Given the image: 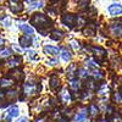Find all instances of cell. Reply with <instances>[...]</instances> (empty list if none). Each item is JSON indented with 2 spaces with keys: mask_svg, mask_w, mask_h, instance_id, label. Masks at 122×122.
Instances as JSON below:
<instances>
[{
  "mask_svg": "<svg viewBox=\"0 0 122 122\" xmlns=\"http://www.w3.org/2000/svg\"><path fill=\"white\" fill-rule=\"evenodd\" d=\"M110 33L114 37H122V23H112L110 26Z\"/></svg>",
  "mask_w": 122,
  "mask_h": 122,
  "instance_id": "cell-2",
  "label": "cell"
},
{
  "mask_svg": "<svg viewBox=\"0 0 122 122\" xmlns=\"http://www.w3.org/2000/svg\"><path fill=\"white\" fill-rule=\"evenodd\" d=\"M89 111H90V115H92V116H97V115L99 114V109H98L94 104H92V105H90Z\"/></svg>",
  "mask_w": 122,
  "mask_h": 122,
  "instance_id": "cell-19",
  "label": "cell"
},
{
  "mask_svg": "<svg viewBox=\"0 0 122 122\" xmlns=\"http://www.w3.org/2000/svg\"><path fill=\"white\" fill-rule=\"evenodd\" d=\"M17 116H18V107L12 106V107H10L7 110V118L9 120H12V118L17 117Z\"/></svg>",
  "mask_w": 122,
  "mask_h": 122,
  "instance_id": "cell-9",
  "label": "cell"
},
{
  "mask_svg": "<svg viewBox=\"0 0 122 122\" xmlns=\"http://www.w3.org/2000/svg\"><path fill=\"white\" fill-rule=\"evenodd\" d=\"M70 87L72 88L73 90H78V88H79V81H71Z\"/></svg>",
  "mask_w": 122,
  "mask_h": 122,
  "instance_id": "cell-22",
  "label": "cell"
},
{
  "mask_svg": "<svg viewBox=\"0 0 122 122\" xmlns=\"http://www.w3.org/2000/svg\"><path fill=\"white\" fill-rule=\"evenodd\" d=\"M30 22L38 27V30H39V32H42L43 36H46V29H49L50 27H51V21H50L45 15L38 14V12L32 16Z\"/></svg>",
  "mask_w": 122,
  "mask_h": 122,
  "instance_id": "cell-1",
  "label": "cell"
},
{
  "mask_svg": "<svg viewBox=\"0 0 122 122\" xmlns=\"http://www.w3.org/2000/svg\"><path fill=\"white\" fill-rule=\"evenodd\" d=\"M20 44H21L22 46H29L30 44H32V38H30V36H22L21 38H20Z\"/></svg>",
  "mask_w": 122,
  "mask_h": 122,
  "instance_id": "cell-8",
  "label": "cell"
},
{
  "mask_svg": "<svg viewBox=\"0 0 122 122\" xmlns=\"http://www.w3.org/2000/svg\"><path fill=\"white\" fill-rule=\"evenodd\" d=\"M20 62H21V57H20V56H15V57H12L11 60H10L7 64H9L10 67H16V66L20 65Z\"/></svg>",
  "mask_w": 122,
  "mask_h": 122,
  "instance_id": "cell-11",
  "label": "cell"
},
{
  "mask_svg": "<svg viewBox=\"0 0 122 122\" xmlns=\"http://www.w3.org/2000/svg\"><path fill=\"white\" fill-rule=\"evenodd\" d=\"M4 25H5V26H11V20H9V18H7L6 21L4 22Z\"/></svg>",
  "mask_w": 122,
  "mask_h": 122,
  "instance_id": "cell-31",
  "label": "cell"
},
{
  "mask_svg": "<svg viewBox=\"0 0 122 122\" xmlns=\"http://www.w3.org/2000/svg\"><path fill=\"white\" fill-rule=\"evenodd\" d=\"M109 12L111 16H118L122 14V5L121 4H111L109 6Z\"/></svg>",
  "mask_w": 122,
  "mask_h": 122,
  "instance_id": "cell-3",
  "label": "cell"
},
{
  "mask_svg": "<svg viewBox=\"0 0 122 122\" xmlns=\"http://www.w3.org/2000/svg\"><path fill=\"white\" fill-rule=\"evenodd\" d=\"M83 33L86 34V36H94L95 34V26H93V27H90L89 25L83 29Z\"/></svg>",
  "mask_w": 122,
  "mask_h": 122,
  "instance_id": "cell-13",
  "label": "cell"
},
{
  "mask_svg": "<svg viewBox=\"0 0 122 122\" xmlns=\"http://www.w3.org/2000/svg\"><path fill=\"white\" fill-rule=\"evenodd\" d=\"M98 92H99V94H101V95H105V94L107 93V92H109V88H107V86H103V87H101Z\"/></svg>",
  "mask_w": 122,
  "mask_h": 122,
  "instance_id": "cell-24",
  "label": "cell"
},
{
  "mask_svg": "<svg viewBox=\"0 0 122 122\" xmlns=\"http://www.w3.org/2000/svg\"><path fill=\"white\" fill-rule=\"evenodd\" d=\"M36 54H37V53L34 51V50H29V51H28V56H29L30 59H33V60L37 59V55H36Z\"/></svg>",
  "mask_w": 122,
  "mask_h": 122,
  "instance_id": "cell-27",
  "label": "cell"
},
{
  "mask_svg": "<svg viewBox=\"0 0 122 122\" xmlns=\"http://www.w3.org/2000/svg\"><path fill=\"white\" fill-rule=\"evenodd\" d=\"M62 22L64 25H66L67 27L72 28L75 26V22H76V16L71 15V14H66L64 17H62Z\"/></svg>",
  "mask_w": 122,
  "mask_h": 122,
  "instance_id": "cell-4",
  "label": "cell"
},
{
  "mask_svg": "<svg viewBox=\"0 0 122 122\" xmlns=\"http://www.w3.org/2000/svg\"><path fill=\"white\" fill-rule=\"evenodd\" d=\"M61 98H62V101L64 103H70L71 101V94L68 93V90H64L62 93H61Z\"/></svg>",
  "mask_w": 122,
  "mask_h": 122,
  "instance_id": "cell-17",
  "label": "cell"
},
{
  "mask_svg": "<svg viewBox=\"0 0 122 122\" xmlns=\"http://www.w3.org/2000/svg\"><path fill=\"white\" fill-rule=\"evenodd\" d=\"M76 121L77 122H87V112H86V110H83L82 112H79L76 116Z\"/></svg>",
  "mask_w": 122,
  "mask_h": 122,
  "instance_id": "cell-15",
  "label": "cell"
},
{
  "mask_svg": "<svg viewBox=\"0 0 122 122\" xmlns=\"http://www.w3.org/2000/svg\"><path fill=\"white\" fill-rule=\"evenodd\" d=\"M64 32H61V30H54L53 32V34H51V39H54V40H61L64 38Z\"/></svg>",
  "mask_w": 122,
  "mask_h": 122,
  "instance_id": "cell-14",
  "label": "cell"
},
{
  "mask_svg": "<svg viewBox=\"0 0 122 122\" xmlns=\"http://www.w3.org/2000/svg\"><path fill=\"white\" fill-rule=\"evenodd\" d=\"M4 99V93H1V92H0V100H3Z\"/></svg>",
  "mask_w": 122,
  "mask_h": 122,
  "instance_id": "cell-33",
  "label": "cell"
},
{
  "mask_svg": "<svg viewBox=\"0 0 122 122\" xmlns=\"http://www.w3.org/2000/svg\"><path fill=\"white\" fill-rule=\"evenodd\" d=\"M12 86V81L7 79V78H3L0 81V88H6V87H11Z\"/></svg>",
  "mask_w": 122,
  "mask_h": 122,
  "instance_id": "cell-16",
  "label": "cell"
},
{
  "mask_svg": "<svg viewBox=\"0 0 122 122\" xmlns=\"http://www.w3.org/2000/svg\"><path fill=\"white\" fill-rule=\"evenodd\" d=\"M114 99H115V101H118V103H122V97H121L118 93H115V95H114Z\"/></svg>",
  "mask_w": 122,
  "mask_h": 122,
  "instance_id": "cell-28",
  "label": "cell"
},
{
  "mask_svg": "<svg viewBox=\"0 0 122 122\" xmlns=\"http://www.w3.org/2000/svg\"><path fill=\"white\" fill-rule=\"evenodd\" d=\"M50 87H51L53 89H57L60 87V79L57 76L53 75L51 77H50Z\"/></svg>",
  "mask_w": 122,
  "mask_h": 122,
  "instance_id": "cell-10",
  "label": "cell"
},
{
  "mask_svg": "<svg viewBox=\"0 0 122 122\" xmlns=\"http://www.w3.org/2000/svg\"><path fill=\"white\" fill-rule=\"evenodd\" d=\"M11 77L12 78H15V79H18L20 77H21V71H20V70H12L11 71Z\"/></svg>",
  "mask_w": 122,
  "mask_h": 122,
  "instance_id": "cell-21",
  "label": "cell"
},
{
  "mask_svg": "<svg viewBox=\"0 0 122 122\" xmlns=\"http://www.w3.org/2000/svg\"><path fill=\"white\" fill-rule=\"evenodd\" d=\"M71 46H72L75 50H78L81 45H79V43L77 42V40H72V42H71Z\"/></svg>",
  "mask_w": 122,
  "mask_h": 122,
  "instance_id": "cell-26",
  "label": "cell"
},
{
  "mask_svg": "<svg viewBox=\"0 0 122 122\" xmlns=\"http://www.w3.org/2000/svg\"><path fill=\"white\" fill-rule=\"evenodd\" d=\"M9 7H10V10H11L12 12L17 14V12H20L23 9V5H22V3H20V1H10L9 3Z\"/></svg>",
  "mask_w": 122,
  "mask_h": 122,
  "instance_id": "cell-5",
  "label": "cell"
},
{
  "mask_svg": "<svg viewBox=\"0 0 122 122\" xmlns=\"http://www.w3.org/2000/svg\"><path fill=\"white\" fill-rule=\"evenodd\" d=\"M121 92H122V89H121Z\"/></svg>",
  "mask_w": 122,
  "mask_h": 122,
  "instance_id": "cell-36",
  "label": "cell"
},
{
  "mask_svg": "<svg viewBox=\"0 0 122 122\" xmlns=\"http://www.w3.org/2000/svg\"><path fill=\"white\" fill-rule=\"evenodd\" d=\"M28 4L32 9H34V7H42L44 3L43 1H28Z\"/></svg>",
  "mask_w": 122,
  "mask_h": 122,
  "instance_id": "cell-20",
  "label": "cell"
},
{
  "mask_svg": "<svg viewBox=\"0 0 122 122\" xmlns=\"http://www.w3.org/2000/svg\"><path fill=\"white\" fill-rule=\"evenodd\" d=\"M61 57H62V60L64 61H70L71 59H72V55H71V53L70 51H67V49H62L61 50Z\"/></svg>",
  "mask_w": 122,
  "mask_h": 122,
  "instance_id": "cell-12",
  "label": "cell"
},
{
  "mask_svg": "<svg viewBox=\"0 0 122 122\" xmlns=\"http://www.w3.org/2000/svg\"><path fill=\"white\" fill-rule=\"evenodd\" d=\"M79 76L81 77H87L88 75H87V72H86L84 70H79Z\"/></svg>",
  "mask_w": 122,
  "mask_h": 122,
  "instance_id": "cell-29",
  "label": "cell"
},
{
  "mask_svg": "<svg viewBox=\"0 0 122 122\" xmlns=\"http://www.w3.org/2000/svg\"><path fill=\"white\" fill-rule=\"evenodd\" d=\"M14 49H15V50H17V51H20V53L22 51V49H21V48H18V46H16V45H14Z\"/></svg>",
  "mask_w": 122,
  "mask_h": 122,
  "instance_id": "cell-32",
  "label": "cell"
},
{
  "mask_svg": "<svg viewBox=\"0 0 122 122\" xmlns=\"http://www.w3.org/2000/svg\"><path fill=\"white\" fill-rule=\"evenodd\" d=\"M44 53L48 54V55H53V56H55V55L59 54V49H57L56 46L46 45V46H44Z\"/></svg>",
  "mask_w": 122,
  "mask_h": 122,
  "instance_id": "cell-7",
  "label": "cell"
},
{
  "mask_svg": "<svg viewBox=\"0 0 122 122\" xmlns=\"http://www.w3.org/2000/svg\"><path fill=\"white\" fill-rule=\"evenodd\" d=\"M103 122H106V121H103Z\"/></svg>",
  "mask_w": 122,
  "mask_h": 122,
  "instance_id": "cell-35",
  "label": "cell"
},
{
  "mask_svg": "<svg viewBox=\"0 0 122 122\" xmlns=\"http://www.w3.org/2000/svg\"><path fill=\"white\" fill-rule=\"evenodd\" d=\"M18 28L21 29V30H23L25 33L29 34V36L34 34V28H33L32 26H29V25H26V23H20V25H18Z\"/></svg>",
  "mask_w": 122,
  "mask_h": 122,
  "instance_id": "cell-6",
  "label": "cell"
},
{
  "mask_svg": "<svg viewBox=\"0 0 122 122\" xmlns=\"http://www.w3.org/2000/svg\"><path fill=\"white\" fill-rule=\"evenodd\" d=\"M17 122H28V118H27V117H21Z\"/></svg>",
  "mask_w": 122,
  "mask_h": 122,
  "instance_id": "cell-30",
  "label": "cell"
},
{
  "mask_svg": "<svg viewBox=\"0 0 122 122\" xmlns=\"http://www.w3.org/2000/svg\"><path fill=\"white\" fill-rule=\"evenodd\" d=\"M12 53H11V50L10 49H7V48H4V49H0V57L1 59H4V57H7V56H10Z\"/></svg>",
  "mask_w": 122,
  "mask_h": 122,
  "instance_id": "cell-18",
  "label": "cell"
},
{
  "mask_svg": "<svg viewBox=\"0 0 122 122\" xmlns=\"http://www.w3.org/2000/svg\"><path fill=\"white\" fill-rule=\"evenodd\" d=\"M93 75H94V77H95L97 79H101V78L104 77L103 72H101V71H98V70H94V71H93Z\"/></svg>",
  "mask_w": 122,
  "mask_h": 122,
  "instance_id": "cell-23",
  "label": "cell"
},
{
  "mask_svg": "<svg viewBox=\"0 0 122 122\" xmlns=\"http://www.w3.org/2000/svg\"><path fill=\"white\" fill-rule=\"evenodd\" d=\"M57 122H67V120H65V118H62V120H60V121H57Z\"/></svg>",
  "mask_w": 122,
  "mask_h": 122,
  "instance_id": "cell-34",
  "label": "cell"
},
{
  "mask_svg": "<svg viewBox=\"0 0 122 122\" xmlns=\"http://www.w3.org/2000/svg\"><path fill=\"white\" fill-rule=\"evenodd\" d=\"M16 95H17V93L15 90H11V92H7V94H6V97L9 98V99H15L16 98Z\"/></svg>",
  "mask_w": 122,
  "mask_h": 122,
  "instance_id": "cell-25",
  "label": "cell"
}]
</instances>
